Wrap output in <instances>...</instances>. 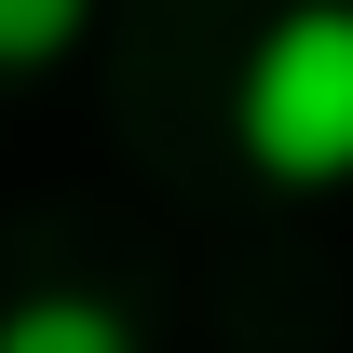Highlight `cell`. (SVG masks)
I'll list each match as a JSON object with an SVG mask.
<instances>
[{
  "label": "cell",
  "instance_id": "cell-1",
  "mask_svg": "<svg viewBox=\"0 0 353 353\" xmlns=\"http://www.w3.org/2000/svg\"><path fill=\"white\" fill-rule=\"evenodd\" d=\"M231 150L259 190H353V0L272 14L231 68Z\"/></svg>",
  "mask_w": 353,
  "mask_h": 353
},
{
  "label": "cell",
  "instance_id": "cell-2",
  "mask_svg": "<svg viewBox=\"0 0 353 353\" xmlns=\"http://www.w3.org/2000/svg\"><path fill=\"white\" fill-rule=\"evenodd\" d=\"M0 353H136V312L82 299V285H41V299L0 312Z\"/></svg>",
  "mask_w": 353,
  "mask_h": 353
},
{
  "label": "cell",
  "instance_id": "cell-3",
  "mask_svg": "<svg viewBox=\"0 0 353 353\" xmlns=\"http://www.w3.org/2000/svg\"><path fill=\"white\" fill-rule=\"evenodd\" d=\"M95 28V0H0V82H41V68H68Z\"/></svg>",
  "mask_w": 353,
  "mask_h": 353
}]
</instances>
